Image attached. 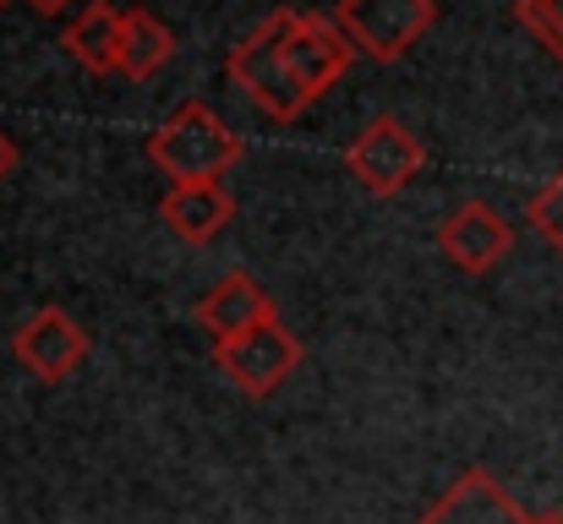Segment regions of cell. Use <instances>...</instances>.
Listing matches in <instances>:
<instances>
[{"label":"cell","instance_id":"e0dca14e","mask_svg":"<svg viewBox=\"0 0 563 524\" xmlns=\"http://www.w3.org/2000/svg\"><path fill=\"white\" fill-rule=\"evenodd\" d=\"M38 16H60V11H71V0H27Z\"/></svg>","mask_w":563,"mask_h":524},{"label":"cell","instance_id":"6da1fadb","mask_svg":"<svg viewBox=\"0 0 563 524\" xmlns=\"http://www.w3.org/2000/svg\"><path fill=\"white\" fill-rule=\"evenodd\" d=\"M285 33H290V5L274 11V16H263V22L230 49V60H224V77H230L268 121H296V115L312 104V93L296 82V71H290V60H285Z\"/></svg>","mask_w":563,"mask_h":524},{"label":"cell","instance_id":"ac0fdd59","mask_svg":"<svg viewBox=\"0 0 563 524\" xmlns=\"http://www.w3.org/2000/svg\"><path fill=\"white\" fill-rule=\"evenodd\" d=\"M531 524H563V514H537Z\"/></svg>","mask_w":563,"mask_h":524},{"label":"cell","instance_id":"8fae6325","mask_svg":"<svg viewBox=\"0 0 563 524\" xmlns=\"http://www.w3.org/2000/svg\"><path fill=\"white\" fill-rule=\"evenodd\" d=\"M159 219L170 224V235H181L191 246L213 241L230 219H235V197L224 191V180H191V186H170L159 202Z\"/></svg>","mask_w":563,"mask_h":524},{"label":"cell","instance_id":"4fadbf2b","mask_svg":"<svg viewBox=\"0 0 563 524\" xmlns=\"http://www.w3.org/2000/svg\"><path fill=\"white\" fill-rule=\"evenodd\" d=\"M170 55H176V33L165 27V16L148 11V5H126L121 11V60H115V71L132 77V82H148V77H159L170 66Z\"/></svg>","mask_w":563,"mask_h":524},{"label":"cell","instance_id":"3957f363","mask_svg":"<svg viewBox=\"0 0 563 524\" xmlns=\"http://www.w3.org/2000/svg\"><path fill=\"white\" fill-rule=\"evenodd\" d=\"M334 22L356 44V55L399 60L438 22V0H334Z\"/></svg>","mask_w":563,"mask_h":524},{"label":"cell","instance_id":"2e32d148","mask_svg":"<svg viewBox=\"0 0 563 524\" xmlns=\"http://www.w3.org/2000/svg\"><path fill=\"white\" fill-rule=\"evenodd\" d=\"M11 170H16V143H11V132L0 126V180H5Z\"/></svg>","mask_w":563,"mask_h":524},{"label":"cell","instance_id":"8992f818","mask_svg":"<svg viewBox=\"0 0 563 524\" xmlns=\"http://www.w3.org/2000/svg\"><path fill=\"white\" fill-rule=\"evenodd\" d=\"M285 60L296 71V82L323 99L356 60V44L345 38V27L334 16H318V11H290V33H285Z\"/></svg>","mask_w":563,"mask_h":524},{"label":"cell","instance_id":"9c48e42d","mask_svg":"<svg viewBox=\"0 0 563 524\" xmlns=\"http://www.w3.org/2000/svg\"><path fill=\"white\" fill-rule=\"evenodd\" d=\"M537 514H526L504 481H493V470H465L427 514L421 524H531Z\"/></svg>","mask_w":563,"mask_h":524},{"label":"cell","instance_id":"ba28073f","mask_svg":"<svg viewBox=\"0 0 563 524\" xmlns=\"http://www.w3.org/2000/svg\"><path fill=\"white\" fill-rule=\"evenodd\" d=\"M438 246H443V257H449L460 274H487V268H498V263L509 257L515 230H509V219H504L493 202L471 197V202H460V208L438 224Z\"/></svg>","mask_w":563,"mask_h":524},{"label":"cell","instance_id":"30bf717a","mask_svg":"<svg viewBox=\"0 0 563 524\" xmlns=\"http://www.w3.org/2000/svg\"><path fill=\"white\" fill-rule=\"evenodd\" d=\"M274 317H279V312H274L268 290H263L252 274H224V279L197 301V323L213 334V345L241 339V334H252V328H263V323H274Z\"/></svg>","mask_w":563,"mask_h":524},{"label":"cell","instance_id":"d6986e66","mask_svg":"<svg viewBox=\"0 0 563 524\" xmlns=\"http://www.w3.org/2000/svg\"><path fill=\"white\" fill-rule=\"evenodd\" d=\"M5 5H11V0H0V11H5Z\"/></svg>","mask_w":563,"mask_h":524},{"label":"cell","instance_id":"52a82bcc","mask_svg":"<svg viewBox=\"0 0 563 524\" xmlns=\"http://www.w3.org/2000/svg\"><path fill=\"white\" fill-rule=\"evenodd\" d=\"M11 349L16 360L44 377V382H60L71 377L82 360H88V334L77 328V317L66 306H33L16 328H11Z\"/></svg>","mask_w":563,"mask_h":524},{"label":"cell","instance_id":"277c9868","mask_svg":"<svg viewBox=\"0 0 563 524\" xmlns=\"http://www.w3.org/2000/svg\"><path fill=\"white\" fill-rule=\"evenodd\" d=\"M427 165V143L399 121V115H373L362 132H356V143L345 148V170L356 175L373 197H394V191H405L416 175Z\"/></svg>","mask_w":563,"mask_h":524},{"label":"cell","instance_id":"9a60e30c","mask_svg":"<svg viewBox=\"0 0 563 524\" xmlns=\"http://www.w3.org/2000/svg\"><path fill=\"white\" fill-rule=\"evenodd\" d=\"M526 219H531V230H537V235H542V241H548V246L563 257V170L553 175L537 197H531Z\"/></svg>","mask_w":563,"mask_h":524},{"label":"cell","instance_id":"7a4b0ae2","mask_svg":"<svg viewBox=\"0 0 563 524\" xmlns=\"http://www.w3.org/2000/svg\"><path fill=\"white\" fill-rule=\"evenodd\" d=\"M241 154H246V143H241L202 99H187V104L148 137V159L170 175V186L224 180V175L235 170Z\"/></svg>","mask_w":563,"mask_h":524},{"label":"cell","instance_id":"5bb4252c","mask_svg":"<svg viewBox=\"0 0 563 524\" xmlns=\"http://www.w3.org/2000/svg\"><path fill=\"white\" fill-rule=\"evenodd\" d=\"M515 16L526 33H537V44H548V55L563 66V0H515Z\"/></svg>","mask_w":563,"mask_h":524},{"label":"cell","instance_id":"7c38bea8","mask_svg":"<svg viewBox=\"0 0 563 524\" xmlns=\"http://www.w3.org/2000/svg\"><path fill=\"white\" fill-rule=\"evenodd\" d=\"M60 44H66V55H71L82 71H93V77L115 71V60H121V5L88 0V5L60 27Z\"/></svg>","mask_w":563,"mask_h":524},{"label":"cell","instance_id":"5b68a950","mask_svg":"<svg viewBox=\"0 0 563 524\" xmlns=\"http://www.w3.org/2000/svg\"><path fill=\"white\" fill-rule=\"evenodd\" d=\"M213 360H219V371H224L246 399H268V393L301 366V339L274 317V323H263V328H252V334H241V339H224V345L213 349Z\"/></svg>","mask_w":563,"mask_h":524}]
</instances>
